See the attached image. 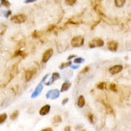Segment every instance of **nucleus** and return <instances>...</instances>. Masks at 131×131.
I'll use <instances>...</instances> for the list:
<instances>
[{
	"label": "nucleus",
	"mask_w": 131,
	"mask_h": 131,
	"mask_svg": "<svg viewBox=\"0 0 131 131\" xmlns=\"http://www.w3.org/2000/svg\"><path fill=\"white\" fill-rule=\"evenodd\" d=\"M70 85H71V84L69 82V81H67V82H65L64 84L62 85V88H61V91L62 92H65L67 91L68 89L70 88Z\"/></svg>",
	"instance_id": "nucleus-11"
},
{
	"label": "nucleus",
	"mask_w": 131,
	"mask_h": 131,
	"mask_svg": "<svg viewBox=\"0 0 131 131\" xmlns=\"http://www.w3.org/2000/svg\"><path fill=\"white\" fill-rule=\"evenodd\" d=\"M1 2H2V5L5 6V7H10V2H9L8 0H3V1H1Z\"/></svg>",
	"instance_id": "nucleus-23"
},
{
	"label": "nucleus",
	"mask_w": 131,
	"mask_h": 131,
	"mask_svg": "<svg viewBox=\"0 0 131 131\" xmlns=\"http://www.w3.org/2000/svg\"><path fill=\"white\" fill-rule=\"evenodd\" d=\"M6 30H7V27L4 24H1L0 25V35H3L4 33H5V31H6Z\"/></svg>",
	"instance_id": "nucleus-15"
},
{
	"label": "nucleus",
	"mask_w": 131,
	"mask_h": 131,
	"mask_svg": "<svg viewBox=\"0 0 131 131\" xmlns=\"http://www.w3.org/2000/svg\"><path fill=\"white\" fill-rule=\"evenodd\" d=\"M68 101H69V99H68V98H66L65 100H64V101H63V103H62V104H63V105H65V104H66V103H67V102H68Z\"/></svg>",
	"instance_id": "nucleus-28"
},
{
	"label": "nucleus",
	"mask_w": 131,
	"mask_h": 131,
	"mask_svg": "<svg viewBox=\"0 0 131 131\" xmlns=\"http://www.w3.org/2000/svg\"><path fill=\"white\" fill-rule=\"evenodd\" d=\"M18 115H19V111H18V110H15V111L12 114V116H10V119H12V120H15V119L18 117Z\"/></svg>",
	"instance_id": "nucleus-19"
},
{
	"label": "nucleus",
	"mask_w": 131,
	"mask_h": 131,
	"mask_svg": "<svg viewBox=\"0 0 131 131\" xmlns=\"http://www.w3.org/2000/svg\"><path fill=\"white\" fill-rule=\"evenodd\" d=\"M88 118H89V122H90L91 124H93V123H94V119H93V115H92L91 113H89V116H88Z\"/></svg>",
	"instance_id": "nucleus-24"
},
{
	"label": "nucleus",
	"mask_w": 131,
	"mask_h": 131,
	"mask_svg": "<svg viewBox=\"0 0 131 131\" xmlns=\"http://www.w3.org/2000/svg\"><path fill=\"white\" fill-rule=\"evenodd\" d=\"M83 62H84V59L81 58V57L75 58V59H74V64H80V63H83Z\"/></svg>",
	"instance_id": "nucleus-22"
},
{
	"label": "nucleus",
	"mask_w": 131,
	"mask_h": 131,
	"mask_svg": "<svg viewBox=\"0 0 131 131\" xmlns=\"http://www.w3.org/2000/svg\"><path fill=\"white\" fill-rule=\"evenodd\" d=\"M89 69V67H85V69H84V70H82V72H81V74H84V73H85V72L88 71Z\"/></svg>",
	"instance_id": "nucleus-26"
},
{
	"label": "nucleus",
	"mask_w": 131,
	"mask_h": 131,
	"mask_svg": "<svg viewBox=\"0 0 131 131\" xmlns=\"http://www.w3.org/2000/svg\"><path fill=\"white\" fill-rule=\"evenodd\" d=\"M84 42H85V39L83 36H74L71 39V46L75 47V48H79L84 45Z\"/></svg>",
	"instance_id": "nucleus-1"
},
{
	"label": "nucleus",
	"mask_w": 131,
	"mask_h": 131,
	"mask_svg": "<svg viewBox=\"0 0 131 131\" xmlns=\"http://www.w3.org/2000/svg\"><path fill=\"white\" fill-rule=\"evenodd\" d=\"M26 20H27V16L25 14H15V15L12 16V18H10V21L13 23H15V24L24 23Z\"/></svg>",
	"instance_id": "nucleus-2"
},
{
	"label": "nucleus",
	"mask_w": 131,
	"mask_h": 131,
	"mask_svg": "<svg viewBox=\"0 0 131 131\" xmlns=\"http://www.w3.org/2000/svg\"><path fill=\"white\" fill-rule=\"evenodd\" d=\"M77 2V0H66V4L69 6H73Z\"/></svg>",
	"instance_id": "nucleus-20"
},
{
	"label": "nucleus",
	"mask_w": 131,
	"mask_h": 131,
	"mask_svg": "<svg viewBox=\"0 0 131 131\" xmlns=\"http://www.w3.org/2000/svg\"><path fill=\"white\" fill-rule=\"evenodd\" d=\"M65 130L66 131H67V130H70V126H66V127H65Z\"/></svg>",
	"instance_id": "nucleus-30"
},
{
	"label": "nucleus",
	"mask_w": 131,
	"mask_h": 131,
	"mask_svg": "<svg viewBox=\"0 0 131 131\" xmlns=\"http://www.w3.org/2000/svg\"><path fill=\"white\" fill-rule=\"evenodd\" d=\"M109 88H110V90L114 92H117L118 91V89H117V85H115V84H111V85H109Z\"/></svg>",
	"instance_id": "nucleus-21"
},
{
	"label": "nucleus",
	"mask_w": 131,
	"mask_h": 131,
	"mask_svg": "<svg viewBox=\"0 0 131 131\" xmlns=\"http://www.w3.org/2000/svg\"><path fill=\"white\" fill-rule=\"evenodd\" d=\"M34 74H35L34 70H32V69H28L26 71V73H25V80H26L27 82L30 81L32 79L33 76H34Z\"/></svg>",
	"instance_id": "nucleus-7"
},
{
	"label": "nucleus",
	"mask_w": 131,
	"mask_h": 131,
	"mask_svg": "<svg viewBox=\"0 0 131 131\" xmlns=\"http://www.w3.org/2000/svg\"><path fill=\"white\" fill-rule=\"evenodd\" d=\"M61 122H62V118H61V116H59V115H56L55 117L53 118V124L54 125H58Z\"/></svg>",
	"instance_id": "nucleus-13"
},
{
	"label": "nucleus",
	"mask_w": 131,
	"mask_h": 131,
	"mask_svg": "<svg viewBox=\"0 0 131 131\" xmlns=\"http://www.w3.org/2000/svg\"><path fill=\"white\" fill-rule=\"evenodd\" d=\"M118 47H119V45L116 41H109V42L107 43V48L110 51H116V50L118 49Z\"/></svg>",
	"instance_id": "nucleus-6"
},
{
	"label": "nucleus",
	"mask_w": 131,
	"mask_h": 131,
	"mask_svg": "<svg viewBox=\"0 0 131 131\" xmlns=\"http://www.w3.org/2000/svg\"><path fill=\"white\" fill-rule=\"evenodd\" d=\"M122 69H123V66L122 65H116V66L111 67V68H109L108 72H109L111 75H115V74L120 73V72L122 71Z\"/></svg>",
	"instance_id": "nucleus-4"
},
{
	"label": "nucleus",
	"mask_w": 131,
	"mask_h": 131,
	"mask_svg": "<svg viewBox=\"0 0 131 131\" xmlns=\"http://www.w3.org/2000/svg\"><path fill=\"white\" fill-rule=\"evenodd\" d=\"M73 57H75V56H74V55H70V56L69 57V59H71V58H73Z\"/></svg>",
	"instance_id": "nucleus-31"
},
{
	"label": "nucleus",
	"mask_w": 131,
	"mask_h": 131,
	"mask_svg": "<svg viewBox=\"0 0 131 131\" xmlns=\"http://www.w3.org/2000/svg\"><path fill=\"white\" fill-rule=\"evenodd\" d=\"M103 46H104V41L101 38H94L89 44V47L91 48V49H93V48H101Z\"/></svg>",
	"instance_id": "nucleus-3"
},
{
	"label": "nucleus",
	"mask_w": 131,
	"mask_h": 131,
	"mask_svg": "<svg viewBox=\"0 0 131 131\" xmlns=\"http://www.w3.org/2000/svg\"><path fill=\"white\" fill-rule=\"evenodd\" d=\"M77 105H78L79 107H84L85 105V97L83 95L79 96L78 98V101H77Z\"/></svg>",
	"instance_id": "nucleus-9"
},
{
	"label": "nucleus",
	"mask_w": 131,
	"mask_h": 131,
	"mask_svg": "<svg viewBox=\"0 0 131 131\" xmlns=\"http://www.w3.org/2000/svg\"><path fill=\"white\" fill-rule=\"evenodd\" d=\"M36 0H26V3H30V2H34Z\"/></svg>",
	"instance_id": "nucleus-29"
},
{
	"label": "nucleus",
	"mask_w": 131,
	"mask_h": 131,
	"mask_svg": "<svg viewBox=\"0 0 131 131\" xmlns=\"http://www.w3.org/2000/svg\"><path fill=\"white\" fill-rule=\"evenodd\" d=\"M1 1H3V0H1Z\"/></svg>",
	"instance_id": "nucleus-32"
},
{
	"label": "nucleus",
	"mask_w": 131,
	"mask_h": 131,
	"mask_svg": "<svg viewBox=\"0 0 131 131\" xmlns=\"http://www.w3.org/2000/svg\"><path fill=\"white\" fill-rule=\"evenodd\" d=\"M49 110H50V105H44L41 109H40V115L41 116H45V115H47L48 113L49 112Z\"/></svg>",
	"instance_id": "nucleus-8"
},
{
	"label": "nucleus",
	"mask_w": 131,
	"mask_h": 131,
	"mask_svg": "<svg viewBox=\"0 0 131 131\" xmlns=\"http://www.w3.org/2000/svg\"><path fill=\"white\" fill-rule=\"evenodd\" d=\"M114 4L117 8H122L125 4V0H115Z\"/></svg>",
	"instance_id": "nucleus-12"
},
{
	"label": "nucleus",
	"mask_w": 131,
	"mask_h": 131,
	"mask_svg": "<svg viewBox=\"0 0 131 131\" xmlns=\"http://www.w3.org/2000/svg\"><path fill=\"white\" fill-rule=\"evenodd\" d=\"M6 120H7V114L6 113H3V114L0 115V125H1V124H3Z\"/></svg>",
	"instance_id": "nucleus-17"
},
{
	"label": "nucleus",
	"mask_w": 131,
	"mask_h": 131,
	"mask_svg": "<svg viewBox=\"0 0 131 131\" xmlns=\"http://www.w3.org/2000/svg\"><path fill=\"white\" fill-rule=\"evenodd\" d=\"M70 65H71V62H70V61H68V62H66V63H63L62 65L60 66V69H65V68L69 67Z\"/></svg>",
	"instance_id": "nucleus-18"
},
{
	"label": "nucleus",
	"mask_w": 131,
	"mask_h": 131,
	"mask_svg": "<svg viewBox=\"0 0 131 131\" xmlns=\"http://www.w3.org/2000/svg\"><path fill=\"white\" fill-rule=\"evenodd\" d=\"M97 88H98L99 89H106V84H105V82H101L100 84L97 85Z\"/></svg>",
	"instance_id": "nucleus-16"
},
{
	"label": "nucleus",
	"mask_w": 131,
	"mask_h": 131,
	"mask_svg": "<svg viewBox=\"0 0 131 131\" xmlns=\"http://www.w3.org/2000/svg\"><path fill=\"white\" fill-rule=\"evenodd\" d=\"M53 129L52 128H49V127H47V128H44L42 131H52Z\"/></svg>",
	"instance_id": "nucleus-27"
},
{
	"label": "nucleus",
	"mask_w": 131,
	"mask_h": 131,
	"mask_svg": "<svg viewBox=\"0 0 131 131\" xmlns=\"http://www.w3.org/2000/svg\"><path fill=\"white\" fill-rule=\"evenodd\" d=\"M52 54H53V49H48L46 51L44 52V54H43L42 62L43 63H47L49 60V58L52 56Z\"/></svg>",
	"instance_id": "nucleus-5"
},
{
	"label": "nucleus",
	"mask_w": 131,
	"mask_h": 131,
	"mask_svg": "<svg viewBox=\"0 0 131 131\" xmlns=\"http://www.w3.org/2000/svg\"><path fill=\"white\" fill-rule=\"evenodd\" d=\"M58 95H59V92L57 91V89H54V90H50V91L47 94V97L49 98V97L51 96V99H55L56 97H58Z\"/></svg>",
	"instance_id": "nucleus-10"
},
{
	"label": "nucleus",
	"mask_w": 131,
	"mask_h": 131,
	"mask_svg": "<svg viewBox=\"0 0 131 131\" xmlns=\"http://www.w3.org/2000/svg\"><path fill=\"white\" fill-rule=\"evenodd\" d=\"M41 34H42V32H39V31H38V32H37V31H34V32L32 33V36L34 37V38H38Z\"/></svg>",
	"instance_id": "nucleus-25"
},
{
	"label": "nucleus",
	"mask_w": 131,
	"mask_h": 131,
	"mask_svg": "<svg viewBox=\"0 0 131 131\" xmlns=\"http://www.w3.org/2000/svg\"><path fill=\"white\" fill-rule=\"evenodd\" d=\"M59 78H60V75L58 74V73H56V72H55V73H53L52 77H51V80H50V82L48 83L47 85H49V84H50V83H52L54 80H57V79H59Z\"/></svg>",
	"instance_id": "nucleus-14"
}]
</instances>
